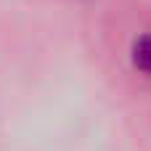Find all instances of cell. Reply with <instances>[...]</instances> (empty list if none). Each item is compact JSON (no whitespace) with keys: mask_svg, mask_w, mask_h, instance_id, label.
Here are the masks:
<instances>
[{"mask_svg":"<svg viewBox=\"0 0 151 151\" xmlns=\"http://www.w3.org/2000/svg\"><path fill=\"white\" fill-rule=\"evenodd\" d=\"M130 61L135 72H141L143 77H151V32H143L141 37H135L130 48Z\"/></svg>","mask_w":151,"mask_h":151,"instance_id":"6da1fadb","label":"cell"}]
</instances>
